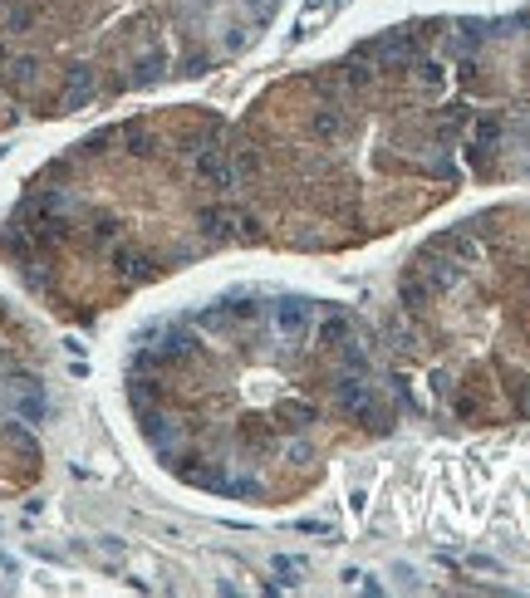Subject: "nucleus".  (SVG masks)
<instances>
[{
  "label": "nucleus",
  "mask_w": 530,
  "mask_h": 598,
  "mask_svg": "<svg viewBox=\"0 0 530 598\" xmlns=\"http://www.w3.org/2000/svg\"><path fill=\"white\" fill-rule=\"evenodd\" d=\"M275 569H280V574H305V559H290V554H280V559H275Z\"/></svg>",
  "instance_id": "obj_2"
},
{
  "label": "nucleus",
  "mask_w": 530,
  "mask_h": 598,
  "mask_svg": "<svg viewBox=\"0 0 530 598\" xmlns=\"http://www.w3.org/2000/svg\"><path fill=\"white\" fill-rule=\"evenodd\" d=\"M275 324H280V334H310V324H315V304L310 299H280L275 304Z\"/></svg>",
  "instance_id": "obj_1"
}]
</instances>
